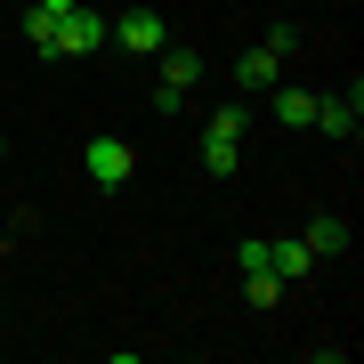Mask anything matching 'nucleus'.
I'll use <instances>...</instances> for the list:
<instances>
[{
    "label": "nucleus",
    "instance_id": "nucleus-11",
    "mask_svg": "<svg viewBox=\"0 0 364 364\" xmlns=\"http://www.w3.org/2000/svg\"><path fill=\"white\" fill-rule=\"evenodd\" d=\"M243 299L251 308H275V299H284V275L275 267H243Z\"/></svg>",
    "mask_w": 364,
    "mask_h": 364
},
{
    "label": "nucleus",
    "instance_id": "nucleus-4",
    "mask_svg": "<svg viewBox=\"0 0 364 364\" xmlns=\"http://www.w3.org/2000/svg\"><path fill=\"white\" fill-rule=\"evenodd\" d=\"M356 122H364V81H348L340 97H316V122H308V130H324V138H356Z\"/></svg>",
    "mask_w": 364,
    "mask_h": 364
},
{
    "label": "nucleus",
    "instance_id": "nucleus-1",
    "mask_svg": "<svg viewBox=\"0 0 364 364\" xmlns=\"http://www.w3.org/2000/svg\"><path fill=\"white\" fill-rule=\"evenodd\" d=\"M105 49V16H90V0H73L49 25V57H97Z\"/></svg>",
    "mask_w": 364,
    "mask_h": 364
},
{
    "label": "nucleus",
    "instance_id": "nucleus-15",
    "mask_svg": "<svg viewBox=\"0 0 364 364\" xmlns=\"http://www.w3.org/2000/svg\"><path fill=\"white\" fill-rule=\"evenodd\" d=\"M33 9H41V16H65V9H73V0H33Z\"/></svg>",
    "mask_w": 364,
    "mask_h": 364
},
{
    "label": "nucleus",
    "instance_id": "nucleus-13",
    "mask_svg": "<svg viewBox=\"0 0 364 364\" xmlns=\"http://www.w3.org/2000/svg\"><path fill=\"white\" fill-rule=\"evenodd\" d=\"M235 267H267V235H243L235 243Z\"/></svg>",
    "mask_w": 364,
    "mask_h": 364
},
{
    "label": "nucleus",
    "instance_id": "nucleus-2",
    "mask_svg": "<svg viewBox=\"0 0 364 364\" xmlns=\"http://www.w3.org/2000/svg\"><path fill=\"white\" fill-rule=\"evenodd\" d=\"M195 81H203V49H162V73H154V114H178Z\"/></svg>",
    "mask_w": 364,
    "mask_h": 364
},
{
    "label": "nucleus",
    "instance_id": "nucleus-10",
    "mask_svg": "<svg viewBox=\"0 0 364 364\" xmlns=\"http://www.w3.org/2000/svg\"><path fill=\"white\" fill-rule=\"evenodd\" d=\"M235 162H243V138L203 130V170H210V178H235Z\"/></svg>",
    "mask_w": 364,
    "mask_h": 364
},
{
    "label": "nucleus",
    "instance_id": "nucleus-5",
    "mask_svg": "<svg viewBox=\"0 0 364 364\" xmlns=\"http://www.w3.org/2000/svg\"><path fill=\"white\" fill-rule=\"evenodd\" d=\"M130 170H138V154H130L122 138H90V186L114 195V186H130Z\"/></svg>",
    "mask_w": 364,
    "mask_h": 364
},
{
    "label": "nucleus",
    "instance_id": "nucleus-8",
    "mask_svg": "<svg viewBox=\"0 0 364 364\" xmlns=\"http://www.w3.org/2000/svg\"><path fill=\"white\" fill-rule=\"evenodd\" d=\"M267 267L291 284V275H308V267H316V251L299 243V235H267Z\"/></svg>",
    "mask_w": 364,
    "mask_h": 364
},
{
    "label": "nucleus",
    "instance_id": "nucleus-6",
    "mask_svg": "<svg viewBox=\"0 0 364 364\" xmlns=\"http://www.w3.org/2000/svg\"><path fill=\"white\" fill-rule=\"evenodd\" d=\"M235 90H243V97H267L275 90V81H284V57H275V49H243V57H235Z\"/></svg>",
    "mask_w": 364,
    "mask_h": 364
},
{
    "label": "nucleus",
    "instance_id": "nucleus-7",
    "mask_svg": "<svg viewBox=\"0 0 364 364\" xmlns=\"http://www.w3.org/2000/svg\"><path fill=\"white\" fill-rule=\"evenodd\" d=\"M267 97H275V130H308V122H316V97L291 90V81H275Z\"/></svg>",
    "mask_w": 364,
    "mask_h": 364
},
{
    "label": "nucleus",
    "instance_id": "nucleus-9",
    "mask_svg": "<svg viewBox=\"0 0 364 364\" xmlns=\"http://www.w3.org/2000/svg\"><path fill=\"white\" fill-rule=\"evenodd\" d=\"M299 243H308L316 259H340V251H348V219H332V210H324V219H308V235H299Z\"/></svg>",
    "mask_w": 364,
    "mask_h": 364
},
{
    "label": "nucleus",
    "instance_id": "nucleus-16",
    "mask_svg": "<svg viewBox=\"0 0 364 364\" xmlns=\"http://www.w3.org/2000/svg\"><path fill=\"white\" fill-rule=\"evenodd\" d=\"M0 154H9V138H0Z\"/></svg>",
    "mask_w": 364,
    "mask_h": 364
},
{
    "label": "nucleus",
    "instance_id": "nucleus-12",
    "mask_svg": "<svg viewBox=\"0 0 364 364\" xmlns=\"http://www.w3.org/2000/svg\"><path fill=\"white\" fill-rule=\"evenodd\" d=\"M203 130H219V138H243V130H251V105H219V114H210Z\"/></svg>",
    "mask_w": 364,
    "mask_h": 364
},
{
    "label": "nucleus",
    "instance_id": "nucleus-14",
    "mask_svg": "<svg viewBox=\"0 0 364 364\" xmlns=\"http://www.w3.org/2000/svg\"><path fill=\"white\" fill-rule=\"evenodd\" d=\"M49 25H57V16H41V9H25V41H33L41 57H49Z\"/></svg>",
    "mask_w": 364,
    "mask_h": 364
},
{
    "label": "nucleus",
    "instance_id": "nucleus-3",
    "mask_svg": "<svg viewBox=\"0 0 364 364\" xmlns=\"http://www.w3.org/2000/svg\"><path fill=\"white\" fill-rule=\"evenodd\" d=\"M105 41H122L130 57H162V49H170V16H154V9H122L114 25H105Z\"/></svg>",
    "mask_w": 364,
    "mask_h": 364
}]
</instances>
